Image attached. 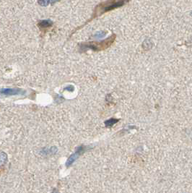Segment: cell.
Listing matches in <instances>:
<instances>
[{"instance_id":"6da1fadb","label":"cell","mask_w":192,"mask_h":193,"mask_svg":"<svg viewBox=\"0 0 192 193\" xmlns=\"http://www.w3.org/2000/svg\"><path fill=\"white\" fill-rule=\"evenodd\" d=\"M130 1L131 0H105V1L101 2L98 4L95 7V8H94L90 18L88 19L84 24L81 25V26L77 27V28H76L75 29L73 30L72 33H70L69 38L72 37L73 34L75 33L77 30L82 29L83 27L87 26L88 23H90L94 19H96L97 18H98V17L101 16V15H104L108 12H111V11L114 10V9L120 8V7L124 6L126 4H128Z\"/></svg>"},{"instance_id":"7a4b0ae2","label":"cell","mask_w":192,"mask_h":193,"mask_svg":"<svg viewBox=\"0 0 192 193\" xmlns=\"http://www.w3.org/2000/svg\"><path fill=\"white\" fill-rule=\"evenodd\" d=\"M116 34L113 33L104 40L99 41H89V42H82L78 44L79 51L81 53H84L87 51L88 49H91L93 51H101L110 48L114 44V43L116 39Z\"/></svg>"},{"instance_id":"3957f363","label":"cell","mask_w":192,"mask_h":193,"mask_svg":"<svg viewBox=\"0 0 192 193\" xmlns=\"http://www.w3.org/2000/svg\"><path fill=\"white\" fill-rule=\"evenodd\" d=\"M26 91L19 88H2L0 90V94L4 95H22Z\"/></svg>"},{"instance_id":"277c9868","label":"cell","mask_w":192,"mask_h":193,"mask_svg":"<svg viewBox=\"0 0 192 193\" xmlns=\"http://www.w3.org/2000/svg\"><path fill=\"white\" fill-rule=\"evenodd\" d=\"M53 22L51 20H43L39 21L38 23V26L41 30H46L49 29V28H51V27L53 26Z\"/></svg>"},{"instance_id":"5b68a950","label":"cell","mask_w":192,"mask_h":193,"mask_svg":"<svg viewBox=\"0 0 192 193\" xmlns=\"http://www.w3.org/2000/svg\"><path fill=\"white\" fill-rule=\"evenodd\" d=\"M7 161V155L5 152H0V167H2Z\"/></svg>"},{"instance_id":"8992f818","label":"cell","mask_w":192,"mask_h":193,"mask_svg":"<svg viewBox=\"0 0 192 193\" xmlns=\"http://www.w3.org/2000/svg\"><path fill=\"white\" fill-rule=\"evenodd\" d=\"M118 121V119H114V118H112V119H110L109 120H108V121L105 122V126H106V127H111V126L114 125V124Z\"/></svg>"},{"instance_id":"52a82bcc","label":"cell","mask_w":192,"mask_h":193,"mask_svg":"<svg viewBox=\"0 0 192 193\" xmlns=\"http://www.w3.org/2000/svg\"><path fill=\"white\" fill-rule=\"evenodd\" d=\"M38 2L41 6L46 7L49 5L51 1L50 0H38Z\"/></svg>"},{"instance_id":"ba28073f","label":"cell","mask_w":192,"mask_h":193,"mask_svg":"<svg viewBox=\"0 0 192 193\" xmlns=\"http://www.w3.org/2000/svg\"><path fill=\"white\" fill-rule=\"evenodd\" d=\"M105 34V32H103V31H101V32H98L97 33H95V35L94 36L95 38H101L103 37V36H104Z\"/></svg>"},{"instance_id":"9c48e42d","label":"cell","mask_w":192,"mask_h":193,"mask_svg":"<svg viewBox=\"0 0 192 193\" xmlns=\"http://www.w3.org/2000/svg\"><path fill=\"white\" fill-rule=\"evenodd\" d=\"M74 86H73V85H68V86L65 88L64 90L70 91V92H72V91H74Z\"/></svg>"},{"instance_id":"30bf717a","label":"cell","mask_w":192,"mask_h":193,"mask_svg":"<svg viewBox=\"0 0 192 193\" xmlns=\"http://www.w3.org/2000/svg\"><path fill=\"white\" fill-rule=\"evenodd\" d=\"M50 1H51V5H53V4L58 2L60 1V0H50Z\"/></svg>"}]
</instances>
